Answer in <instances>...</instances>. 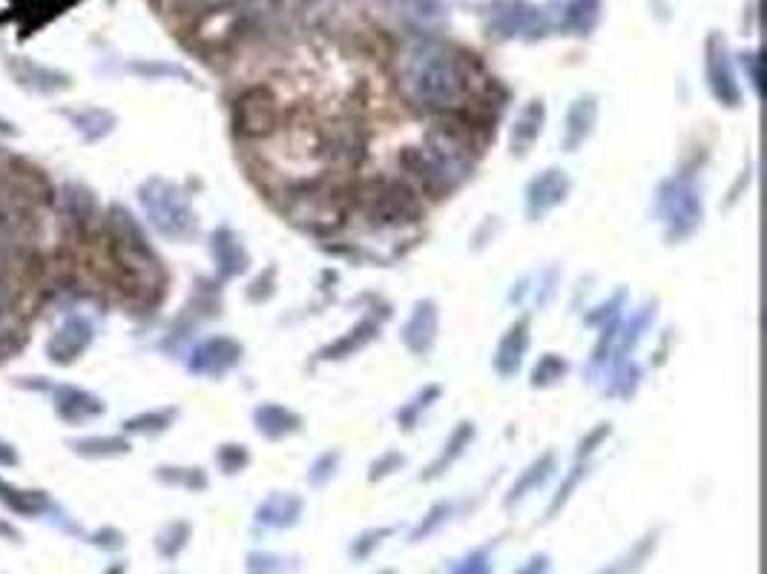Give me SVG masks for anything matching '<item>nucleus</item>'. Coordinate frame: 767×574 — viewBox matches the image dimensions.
<instances>
[{
  "mask_svg": "<svg viewBox=\"0 0 767 574\" xmlns=\"http://www.w3.org/2000/svg\"><path fill=\"white\" fill-rule=\"evenodd\" d=\"M638 368H635L630 359H621V365H618L616 377H612V386L604 388L607 393H612V396H633L635 388H638Z\"/></svg>",
  "mask_w": 767,
  "mask_h": 574,
  "instance_id": "nucleus-45",
  "label": "nucleus"
},
{
  "mask_svg": "<svg viewBox=\"0 0 767 574\" xmlns=\"http://www.w3.org/2000/svg\"><path fill=\"white\" fill-rule=\"evenodd\" d=\"M498 546L500 537H495L489 544L475 546V549L466 551L463 558L451 563L449 574H495V549Z\"/></svg>",
  "mask_w": 767,
  "mask_h": 574,
  "instance_id": "nucleus-34",
  "label": "nucleus"
},
{
  "mask_svg": "<svg viewBox=\"0 0 767 574\" xmlns=\"http://www.w3.org/2000/svg\"><path fill=\"white\" fill-rule=\"evenodd\" d=\"M21 465V451L12 440L0 437V468H17Z\"/></svg>",
  "mask_w": 767,
  "mask_h": 574,
  "instance_id": "nucleus-52",
  "label": "nucleus"
},
{
  "mask_svg": "<svg viewBox=\"0 0 767 574\" xmlns=\"http://www.w3.org/2000/svg\"><path fill=\"white\" fill-rule=\"evenodd\" d=\"M400 161L405 182L417 193L426 190L428 196H446L472 175L477 150L466 130L458 124H437L419 138L417 147H405Z\"/></svg>",
  "mask_w": 767,
  "mask_h": 574,
  "instance_id": "nucleus-3",
  "label": "nucleus"
},
{
  "mask_svg": "<svg viewBox=\"0 0 767 574\" xmlns=\"http://www.w3.org/2000/svg\"><path fill=\"white\" fill-rule=\"evenodd\" d=\"M61 115L84 144H101L119 126L115 112H110L107 107H75V110H61Z\"/></svg>",
  "mask_w": 767,
  "mask_h": 574,
  "instance_id": "nucleus-21",
  "label": "nucleus"
},
{
  "mask_svg": "<svg viewBox=\"0 0 767 574\" xmlns=\"http://www.w3.org/2000/svg\"><path fill=\"white\" fill-rule=\"evenodd\" d=\"M595 124H598V98L595 95H577L570 112H567V124H563V150H581L589 142V135L595 133Z\"/></svg>",
  "mask_w": 767,
  "mask_h": 574,
  "instance_id": "nucleus-20",
  "label": "nucleus"
},
{
  "mask_svg": "<svg viewBox=\"0 0 767 574\" xmlns=\"http://www.w3.org/2000/svg\"><path fill=\"white\" fill-rule=\"evenodd\" d=\"M555 468H558V460H555L552 451H549V454H540L538 460H532V463L521 472V477L512 483L509 494L503 497V505H507V509L521 505L523 500L532 494V491H538L540 486H546V480L552 477Z\"/></svg>",
  "mask_w": 767,
  "mask_h": 574,
  "instance_id": "nucleus-27",
  "label": "nucleus"
},
{
  "mask_svg": "<svg viewBox=\"0 0 767 574\" xmlns=\"http://www.w3.org/2000/svg\"><path fill=\"white\" fill-rule=\"evenodd\" d=\"M7 70L17 87L33 95H58L72 87V75L56 70V66L29 61V58H9Z\"/></svg>",
  "mask_w": 767,
  "mask_h": 574,
  "instance_id": "nucleus-16",
  "label": "nucleus"
},
{
  "mask_svg": "<svg viewBox=\"0 0 767 574\" xmlns=\"http://www.w3.org/2000/svg\"><path fill=\"white\" fill-rule=\"evenodd\" d=\"M529 351V316H521L518 322L509 325L495 354V370L500 377H514L523 368V356Z\"/></svg>",
  "mask_w": 767,
  "mask_h": 574,
  "instance_id": "nucleus-24",
  "label": "nucleus"
},
{
  "mask_svg": "<svg viewBox=\"0 0 767 574\" xmlns=\"http://www.w3.org/2000/svg\"><path fill=\"white\" fill-rule=\"evenodd\" d=\"M89 544L101 551H121L124 546H127V537H124V532H119L115 526H104V528H96V532L89 535Z\"/></svg>",
  "mask_w": 767,
  "mask_h": 574,
  "instance_id": "nucleus-48",
  "label": "nucleus"
},
{
  "mask_svg": "<svg viewBox=\"0 0 767 574\" xmlns=\"http://www.w3.org/2000/svg\"><path fill=\"white\" fill-rule=\"evenodd\" d=\"M282 110L279 101L270 95V89L254 87L242 93L233 103V126L242 138H261L268 142L282 130Z\"/></svg>",
  "mask_w": 767,
  "mask_h": 574,
  "instance_id": "nucleus-9",
  "label": "nucleus"
},
{
  "mask_svg": "<svg viewBox=\"0 0 767 574\" xmlns=\"http://www.w3.org/2000/svg\"><path fill=\"white\" fill-rule=\"evenodd\" d=\"M210 256H214L216 273H219V279H224V282L242 276L247 270V265H251V253H247L242 239L230 228H216L214 233H210Z\"/></svg>",
  "mask_w": 767,
  "mask_h": 574,
  "instance_id": "nucleus-19",
  "label": "nucleus"
},
{
  "mask_svg": "<svg viewBox=\"0 0 767 574\" xmlns=\"http://www.w3.org/2000/svg\"><path fill=\"white\" fill-rule=\"evenodd\" d=\"M300 554H279V551L254 549L245 558V574H300Z\"/></svg>",
  "mask_w": 767,
  "mask_h": 574,
  "instance_id": "nucleus-32",
  "label": "nucleus"
},
{
  "mask_svg": "<svg viewBox=\"0 0 767 574\" xmlns=\"http://www.w3.org/2000/svg\"><path fill=\"white\" fill-rule=\"evenodd\" d=\"M17 135H21V130H17L15 121L0 115V138H17Z\"/></svg>",
  "mask_w": 767,
  "mask_h": 574,
  "instance_id": "nucleus-53",
  "label": "nucleus"
},
{
  "mask_svg": "<svg viewBox=\"0 0 767 574\" xmlns=\"http://www.w3.org/2000/svg\"><path fill=\"white\" fill-rule=\"evenodd\" d=\"M49 402H52V414L64 425H72V428L96 423L107 414V402L98 393L81 386H58L56 382V388L49 393Z\"/></svg>",
  "mask_w": 767,
  "mask_h": 574,
  "instance_id": "nucleus-13",
  "label": "nucleus"
},
{
  "mask_svg": "<svg viewBox=\"0 0 767 574\" xmlns=\"http://www.w3.org/2000/svg\"><path fill=\"white\" fill-rule=\"evenodd\" d=\"M0 505H7L9 512L17 514V517H49L58 509L47 491L21 488L15 483H9L7 477H0Z\"/></svg>",
  "mask_w": 767,
  "mask_h": 574,
  "instance_id": "nucleus-22",
  "label": "nucleus"
},
{
  "mask_svg": "<svg viewBox=\"0 0 767 574\" xmlns=\"http://www.w3.org/2000/svg\"><path fill=\"white\" fill-rule=\"evenodd\" d=\"M15 386L17 388H24V391H29V393H44V396H49L52 393V388H56V382L49 377H17L15 379Z\"/></svg>",
  "mask_w": 767,
  "mask_h": 574,
  "instance_id": "nucleus-49",
  "label": "nucleus"
},
{
  "mask_svg": "<svg viewBox=\"0 0 767 574\" xmlns=\"http://www.w3.org/2000/svg\"><path fill=\"white\" fill-rule=\"evenodd\" d=\"M489 32L503 40H535L549 32V21L544 9L532 7L526 0H498L489 7Z\"/></svg>",
  "mask_w": 767,
  "mask_h": 574,
  "instance_id": "nucleus-10",
  "label": "nucleus"
},
{
  "mask_svg": "<svg viewBox=\"0 0 767 574\" xmlns=\"http://www.w3.org/2000/svg\"><path fill=\"white\" fill-rule=\"evenodd\" d=\"M216 465L228 477L242 474L251 465V451H247V445H239V442H224L216 449Z\"/></svg>",
  "mask_w": 767,
  "mask_h": 574,
  "instance_id": "nucleus-41",
  "label": "nucleus"
},
{
  "mask_svg": "<svg viewBox=\"0 0 767 574\" xmlns=\"http://www.w3.org/2000/svg\"><path fill=\"white\" fill-rule=\"evenodd\" d=\"M98 244L107 261V282L121 293V300L135 307H153L165 300V261L130 207L110 205L104 210Z\"/></svg>",
  "mask_w": 767,
  "mask_h": 574,
  "instance_id": "nucleus-2",
  "label": "nucleus"
},
{
  "mask_svg": "<svg viewBox=\"0 0 767 574\" xmlns=\"http://www.w3.org/2000/svg\"><path fill=\"white\" fill-rule=\"evenodd\" d=\"M658 544H661V528H649L647 535H641L621 558L607 563V566L598 569L595 574H638L641 569L653 560V554L658 551Z\"/></svg>",
  "mask_w": 767,
  "mask_h": 574,
  "instance_id": "nucleus-28",
  "label": "nucleus"
},
{
  "mask_svg": "<svg viewBox=\"0 0 767 574\" xmlns=\"http://www.w3.org/2000/svg\"><path fill=\"white\" fill-rule=\"evenodd\" d=\"M704 75H707V87H710L713 98L721 103V107H739L742 103V87L735 81L733 72V61H730L728 44L721 35L710 32L707 38V47H704Z\"/></svg>",
  "mask_w": 767,
  "mask_h": 574,
  "instance_id": "nucleus-12",
  "label": "nucleus"
},
{
  "mask_svg": "<svg viewBox=\"0 0 767 574\" xmlns=\"http://www.w3.org/2000/svg\"><path fill=\"white\" fill-rule=\"evenodd\" d=\"M354 201L374 228H405L423 216L419 193L405 179H372Z\"/></svg>",
  "mask_w": 767,
  "mask_h": 574,
  "instance_id": "nucleus-6",
  "label": "nucleus"
},
{
  "mask_svg": "<svg viewBox=\"0 0 767 574\" xmlns=\"http://www.w3.org/2000/svg\"><path fill=\"white\" fill-rule=\"evenodd\" d=\"M175 419H179V408H173V405L138 411V414L121 423V433H127V437H159V433L173 428Z\"/></svg>",
  "mask_w": 767,
  "mask_h": 574,
  "instance_id": "nucleus-30",
  "label": "nucleus"
},
{
  "mask_svg": "<svg viewBox=\"0 0 767 574\" xmlns=\"http://www.w3.org/2000/svg\"><path fill=\"white\" fill-rule=\"evenodd\" d=\"M400 528L397 526H380V528H365L363 535H356L354 540H351L349 546V558L356 560V563H363V560H368L374 554V551L380 549L382 544H386L388 537H394Z\"/></svg>",
  "mask_w": 767,
  "mask_h": 574,
  "instance_id": "nucleus-38",
  "label": "nucleus"
},
{
  "mask_svg": "<svg viewBox=\"0 0 767 574\" xmlns=\"http://www.w3.org/2000/svg\"><path fill=\"white\" fill-rule=\"evenodd\" d=\"M653 3H658V7H665V0H653Z\"/></svg>",
  "mask_w": 767,
  "mask_h": 574,
  "instance_id": "nucleus-58",
  "label": "nucleus"
},
{
  "mask_svg": "<svg viewBox=\"0 0 767 574\" xmlns=\"http://www.w3.org/2000/svg\"><path fill=\"white\" fill-rule=\"evenodd\" d=\"M405 465V456L400 454V451H388V454L377 456L372 463V468H368V480L377 483V480H386V477H391L394 472H400Z\"/></svg>",
  "mask_w": 767,
  "mask_h": 574,
  "instance_id": "nucleus-46",
  "label": "nucleus"
},
{
  "mask_svg": "<svg viewBox=\"0 0 767 574\" xmlns=\"http://www.w3.org/2000/svg\"><path fill=\"white\" fill-rule=\"evenodd\" d=\"M380 333V322L377 319H363V322L351 328L345 337H340L333 345H328L319 354V359H345V356H354L356 351H363L374 337Z\"/></svg>",
  "mask_w": 767,
  "mask_h": 574,
  "instance_id": "nucleus-31",
  "label": "nucleus"
},
{
  "mask_svg": "<svg viewBox=\"0 0 767 574\" xmlns=\"http://www.w3.org/2000/svg\"><path fill=\"white\" fill-rule=\"evenodd\" d=\"M472 440H475V425L472 423H460L454 431H451L449 440L443 442V451L437 454V460L431 465H428L426 472L419 474V480H440L446 472H449L451 465L458 463L460 456L466 454V449L472 445Z\"/></svg>",
  "mask_w": 767,
  "mask_h": 574,
  "instance_id": "nucleus-29",
  "label": "nucleus"
},
{
  "mask_svg": "<svg viewBox=\"0 0 767 574\" xmlns=\"http://www.w3.org/2000/svg\"><path fill=\"white\" fill-rule=\"evenodd\" d=\"M191 537H193L191 523H187V520H173V523H167L159 535H156V551H159L165 560H175L184 549H187Z\"/></svg>",
  "mask_w": 767,
  "mask_h": 574,
  "instance_id": "nucleus-35",
  "label": "nucleus"
},
{
  "mask_svg": "<svg viewBox=\"0 0 767 574\" xmlns=\"http://www.w3.org/2000/svg\"><path fill=\"white\" fill-rule=\"evenodd\" d=\"M570 190V175L561 167H549V170L538 173L526 184V216L532 221H540L546 212H552L555 207L567 201Z\"/></svg>",
  "mask_w": 767,
  "mask_h": 574,
  "instance_id": "nucleus-14",
  "label": "nucleus"
},
{
  "mask_svg": "<svg viewBox=\"0 0 767 574\" xmlns=\"http://www.w3.org/2000/svg\"><path fill=\"white\" fill-rule=\"evenodd\" d=\"M609 433H612V425L609 423H601V425H595L593 431L586 433L584 440L577 442V451H575V460L577 463H584V460H589V456L598 451V445H601L604 440H607Z\"/></svg>",
  "mask_w": 767,
  "mask_h": 574,
  "instance_id": "nucleus-47",
  "label": "nucleus"
},
{
  "mask_svg": "<svg viewBox=\"0 0 767 574\" xmlns=\"http://www.w3.org/2000/svg\"><path fill=\"white\" fill-rule=\"evenodd\" d=\"M26 345H29V328H26V322L0 328V365L12 363L21 351H26Z\"/></svg>",
  "mask_w": 767,
  "mask_h": 574,
  "instance_id": "nucleus-42",
  "label": "nucleus"
},
{
  "mask_svg": "<svg viewBox=\"0 0 767 574\" xmlns=\"http://www.w3.org/2000/svg\"><path fill=\"white\" fill-rule=\"evenodd\" d=\"M549 572H552V558L540 551V554H532V558L526 560V563H523L514 574H549Z\"/></svg>",
  "mask_w": 767,
  "mask_h": 574,
  "instance_id": "nucleus-50",
  "label": "nucleus"
},
{
  "mask_svg": "<svg viewBox=\"0 0 767 574\" xmlns=\"http://www.w3.org/2000/svg\"><path fill=\"white\" fill-rule=\"evenodd\" d=\"M552 12H546L549 29H561L567 35L584 38L601 21V0H552Z\"/></svg>",
  "mask_w": 767,
  "mask_h": 574,
  "instance_id": "nucleus-17",
  "label": "nucleus"
},
{
  "mask_svg": "<svg viewBox=\"0 0 767 574\" xmlns=\"http://www.w3.org/2000/svg\"><path fill=\"white\" fill-rule=\"evenodd\" d=\"M744 63H751V84H753V93L759 95V56H744Z\"/></svg>",
  "mask_w": 767,
  "mask_h": 574,
  "instance_id": "nucleus-54",
  "label": "nucleus"
},
{
  "mask_svg": "<svg viewBox=\"0 0 767 574\" xmlns=\"http://www.w3.org/2000/svg\"><path fill=\"white\" fill-rule=\"evenodd\" d=\"M135 196H138L144 219L159 236L170 239V242H191L198 233V216L182 184L161 179V175H150L147 182L138 184Z\"/></svg>",
  "mask_w": 767,
  "mask_h": 574,
  "instance_id": "nucleus-5",
  "label": "nucleus"
},
{
  "mask_svg": "<svg viewBox=\"0 0 767 574\" xmlns=\"http://www.w3.org/2000/svg\"><path fill=\"white\" fill-rule=\"evenodd\" d=\"M66 449L81 460H119L133 451L127 433H81L66 440Z\"/></svg>",
  "mask_w": 767,
  "mask_h": 574,
  "instance_id": "nucleus-23",
  "label": "nucleus"
},
{
  "mask_svg": "<svg viewBox=\"0 0 767 574\" xmlns=\"http://www.w3.org/2000/svg\"><path fill=\"white\" fill-rule=\"evenodd\" d=\"M454 512H458V503L454 500H440V503H435L431 509H428V514L423 520H419L417 526L412 528V535H409V544H423V540H428V537L435 535L437 528L446 526L451 517H454Z\"/></svg>",
  "mask_w": 767,
  "mask_h": 574,
  "instance_id": "nucleus-36",
  "label": "nucleus"
},
{
  "mask_svg": "<svg viewBox=\"0 0 767 574\" xmlns=\"http://www.w3.org/2000/svg\"><path fill=\"white\" fill-rule=\"evenodd\" d=\"M397 89L426 112H466L480 98L472 56L437 40H417L397 56Z\"/></svg>",
  "mask_w": 767,
  "mask_h": 574,
  "instance_id": "nucleus-1",
  "label": "nucleus"
},
{
  "mask_svg": "<svg viewBox=\"0 0 767 574\" xmlns=\"http://www.w3.org/2000/svg\"><path fill=\"white\" fill-rule=\"evenodd\" d=\"M156 480L170 488H187V491H205L210 486L207 474L202 468H196V465H159L156 468Z\"/></svg>",
  "mask_w": 767,
  "mask_h": 574,
  "instance_id": "nucleus-33",
  "label": "nucleus"
},
{
  "mask_svg": "<svg viewBox=\"0 0 767 574\" xmlns=\"http://www.w3.org/2000/svg\"><path fill=\"white\" fill-rule=\"evenodd\" d=\"M586 477H589V463H575V468L563 477V483L558 486V491H555L552 503H549V509H546V520H555L558 517V512H563V505L570 503L572 494H575V488L581 486Z\"/></svg>",
  "mask_w": 767,
  "mask_h": 574,
  "instance_id": "nucleus-39",
  "label": "nucleus"
},
{
  "mask_svg": "<svg viewBox=\"0 0 767 574\" xmlns=\"http://www.w3.org/2000/svg\"><path fill=\"white\" fill-rule=\"evenodd\" d=\"M440 333V310L431 300H419L403 328V342L414 356H428Z\"/></svg>",
  "mask_w": 767,
  "mask_h": 574,
  "instance_id": "nucleus-18",
  "label": "nucleus"
},
{
  "mask_svg": "<svg viewBox=\"0 0 767 574\" xmlns=\"http://www.w3.org/2000/svg\"><path fill=\"white\" fill-rule=\"evenodd\" d=\"M351 207H354V198L340 184L328 182L322 175L293 182L282 198V212L288 219L296 228L319 233V236L340 230L349 219Z\"/></svg>",
  "mask_w": 767,
  "mask_h": 574,
  "instance_id": "nucleus-4",
  "label": "nucleus"
},
{
  "mask_svg": "<svg viewBox=\"0 0 767 574\" xmlns=\"http://www.w3.org/2000/svg\"><path fill=\"white\" fill-rule=\"evenodd\" d=\"M0 535L9 537L12 544H17V540H21V532H17L15 526H9V523H3V520H0Z\"/></svg>",
  "mask_w": 767,
  "mask_h": 574,
  "instance_id": "nucleus-55",
  "label": "nucleus"
},
{
  "mask_svg": "<svg viewBox=\"0 0 767 574\" xmlns=\"http://www.w3.org/2000/svg\"><path fill=\"white\" fill-rule=\"evenodd\" d=\"M377 574H397L394 569H382V572H377Z\"/></svg>",
  "mask_w": 767,
  "mask_h": 574,
  "instance_id": "nucleus-57",
  "label": "nucleus"
},
{
  "mask_svg": "<svg viewBox=\"0 0 767 574\" xmlns=\"http://www.w3.org/2000/svg\"><path fill=\"white\" fill-rule=\"evenodd\" d=\"M98 337V328L93 322V316L81 314V310H72L61 319L56 331L49 333L47 345H44V354H47V363L56 365V368H72L84 359L93 342Z\"/></svg>",
  "mask_w": 767,
  "mask_h": 574,
  "instance_id": "nucleus-8",
  "label": "nucleus"
},
{
  "mask_svg": "<svg viewBox=\"0 0 767 574\" xmlns=\"http://www.w3.org/2000/svg\"><path fill=\"white\" fill-rule=\"evenodd\" d=\"M242 354H245L242 342L224 337V333H216V337L202 339L198 345L191 347V354L184 359V368L191 370L193 377L219 379L242 363Z\"/></svg>",
  "mask_w": 767,
  "mask_h": 574,
  "instance_id": "nucleus-11",
  "label": "nucleus"
},
{
  "mask_svg": "<svg viewBox=\"0 0 767 574\" xmlns=\"http://www.w3.org/2000/svg\"><path fill=\"white\" fill-rule=\"evenodd\" d=\"M437 396H440V388L426 386L423 391L417 393V396H414V400H409L403 405V408L397 411V423L403 425L405 431H412L414 425L419 423V414H426V411L431 408V405H435Z\"/></svg>",
  "mask_w": 767,
  "mask_h": 574,
  "instance_id": "nucleus-40",
  "label": "nucleus"
},
{
  "mask_svg": "<svg viewBox=\"0 0 767 574\" xmlns=\"http://www.w3.org/2000/svg\"><path fill=\"white\" fill-rule=\"evenodd\" d=\"M656 212L665 224V236L670 244L690 239L702 228L704 201L696 179L690 173L670 175L656 193Z\"/></svg>",
  "mask_w": 767,
  "mask_h": 574,
  "instance_id": "nucleus-7",
  "label": "nucleus"
},
{
  "mask_svg": "<svg viewBox=\"0 0 767 574\" xmlns=\"http://www.w3.org/2000/svg\"><path fill=\"white\" fill-rule=\"evenodd\" d=\"M254 425L265 440L277 442L291 437V433L302 431V417L296 411L285 408V405L265 402V405H259V408L254 411Z\"/></svg>",
  "mask_w": 767,
  "mask_h": 574,
  "instance_id": "nucleus-26",
  "label": "nucleus"
},
{
  "mask_svg": "<svg viewBox=\"0 0 767 574\" xmlns=\"http://www.w3.org/2000/svg\"><path fill=\"white\" fill-rule=\"evenodd\" d=\"M546 124V107L540 98H532L514 119L512 126V138H509V147H512L514 156H529V150L535 147V142L540 138Z\"/></svg>",
  "mask_w": 767,
  "mask_h": 574,
  "instance_id": "nucleus-25",
  "label": "nucleus"
},
{
  "mask_svg": "<svg viewBox=\"0 0 767 574\" xmlns=\"http://www.w3.org/2000/svg\"><path fill=\"white\" fill-rule=\"evenodd\" d=\"M567 374H570V363H567L561 354H544L538 363H535V368H532L529 386L532 388H552V386H558V382H563V379H567Z\"/></svg>",
  "mask_w": 767,
  "mask_h": 574,
  "instance_id": "nucleus-37",
  "label": "nucleus"
},
{
  "mask_svg": "<svg viewBox=\"0 0 767 574\" xmlns=\"http://www.w3.org/2000/svg\"><path fill=\"white\" fill-rule=\"evenodd\" d=\"M130 72L133 75H142L147 81H159V78H179V81H191V72L175 66V63H159V61H135L130 63Z\"/></svg>",
  "mask_w": 767,
  "mask_h": 574,
  "instance_id": "nucleus-44",
  "label": "nucleus"
},
{
  "mask_svg": "<svg viewBox=\"0 0 767 574\" xmlns=\"http://www.w3.org/2000/svg\"><path fill=\"white\" fill-rule=\"evenodd\" d=\"M273 276H277V270L273 268H268V279H256L254 284H251V291H247V296L254 302H259V300H270L273 296Z\"/></svg>",
  "mask_w": 767,
  "mask_h": 574,
  "instance_id": "nucleus-51",
  "label": "nucleus"
},
{
  "mask_svg": "<svg viewBox=\"0 0 767 574\" xmlns=\"http://www.w3.org/2000/svg\"><path fill=\"white\" fill-rule=\"evenodd\" d=\"M104 574H127V563H121V560H119V563H112V566L107 569Z\"/></svg>",
  "mask_w": 767,
  "mask_h": 574,
  "instance_id": "nucleus-56",
  "label": "nucleus"
},
{
  "mask_svg": "<svg viewBox=\"0 0 767 574\" xmlns=\"http://www.w3.org/2000/svg\"><path fill=\"white\" fill-rule=\"evenodd\" d=\"M340 463H342V454L337 449H328V451H322V454L311 463V468H308V486H314V488H322V486H328V483L337 477V472H340Z\"/></svg>",
  "mask_w": 767,
  "mask_h": 574,
  "instance_id": "nucleus-43",
  "label": "nucleus"
},
{
  "mask_svg": "<svg viewBox=\"0 0 767 574\" xmlns=\"http://www.w3.org/2000/svg\"><path fill=\"white\" fill-rule=\"evenodd\" d=\"M305 514V500L293 491H273L256 505L254 532H288L302 523Z\"/></svg>",
  "mask_w": 767,
  "mask_h": 574,
  "instance_id": "nucleus-15",
  "label": "nucleus"
}]
</instances>
